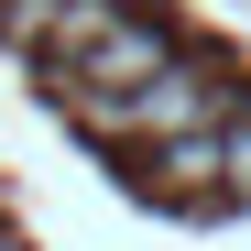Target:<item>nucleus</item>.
I'll return each mask as SVG.
<instances>
[{
    "mask_svg": "<svg viewBox=\"0 0 251 251\" xmlns=\"http://www.w3.org/2000/svg\"><path fill=\"white\" fill-rule=\"evenodd\" d=\"M66 0H0V44H22V55H44V33H55Z\"/></svg>",
    "mask_w": 251,
    "mask_h": 251,
    "instance_id": "3",
    "label": "nucleus"
},
{
    "mask_svg": "<svg viewBox=\"0 0 251 251\" xmlns=\"http://www.w3.org/2000/svg\"><path fill=\"white\" fill-rule=\"evenodd\" d=\"M240 109V76L229 66H197V55H164L142 88H88L66 99V120L88 142H120V153H153V142H186V131H219Z\"/></svg>",
    "mask_w": 251,
    "mask_h": 251,
    "instance_id": "1",
    "label": "nucleus"
},
{
    "mask_svg": "<svg viewBox=\"0 0 251 251\" xmlns=\"http://www.w3.org/2000/svg\"><path fill=\"white\" fill-rule=\"evenodd\" d=\"M0 251H22V240H11V229H0Z\"/></svg>",
    "mask_w": 251,
    "mask_h": 251,
    "instance_id": "5",
    "label": "nucleus"
},
{
    "mask_svg": "<svg viewBox=\"0 0 251 251\" xmlns=\"http://www.w3.org/2000/svg\"><path fill=\"white\" fill-rule=\"evenodd\" d=\"M142 186H153V197H186V207H207V197H229V164H219V131H186V142H153V153H142Z\"/></svg>",
    "mask_w": 251,
    "mask_h": 251,
    "instance_id": "2",
    "label": "nucleus"
},
{
    "mask_svg": "<svg viewBox=\"0 0 251 251\" xmlns=\"http://www.w3.org/2000/svg\"><path fill=\"white\" fill-rule=\"evenodd\" d=\"M219 164H229V197H251V99L219 120Z\"/></svg>",
    "mask_w": 251,
    "mask_h": 251,
    "instance_id": "4",
    "label": "nucleus"
}]
</instances>
